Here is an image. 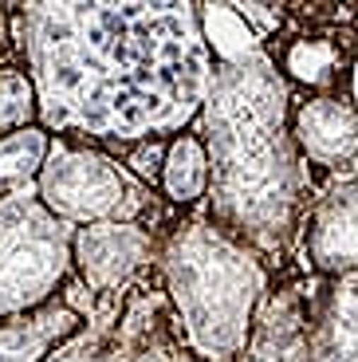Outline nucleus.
I'll list each match as a JSON object with an SVG mask.
<instances>
[{"instance_id":"1","label":"nucleus","mask_w":358,"mask_h":362,"mask_svg":"<svg viewBox=\"0 0 358 362\" xmlns=\"http://www.w3.org/2000/svg\"><path fill=\"white\" fill-rule=\"evenodd\" d=\"M8 36L55 138L170 142L201 118L216 71L201 4H8Z\"/></svg>"},{"instance_id":"2","label":"nucleus","mask_w":358,"mask_h":362,"mask_svg":"<svg viewBox=\"0 0 358 362\" xmlns=\"http://www.w3.org/2000/svg\"><path fill=\"white\" fill-rule=\"evenodd\" d=\"M209 154V213L260 260H284L304 217V165L291 138V87L276 55L216 64L201 107Z\"/></svg>"},{"instance_id":"3","label":"nucleus","mask_w":358,"mask_h":362,"mask_svg":"<svg viewBox=\"0 0 358 362\" xmlns=\"http://www.w3.org/2000/svg\"><path fill=\"white\" fill-rule=\"evenodd\" d=\"M158 264L189 354L197 362L241 358L260 299L268 296V264L209 217L173 225Z\"/></svg>"},{"instance_id":"4","label":"nucleus","mask_w":358,"mask_h":362,"mask_svg":"<svg viewBox=\"0 0 358 362\" xmlns=\"http://www.w3.org/2000/svg\"><path fill=\"white\" fill-rule=\"evenodd\" d=\"M75 228L59 221L36 193L0 197V319L24 315L55 299L67 280Z\"/></svg>"},{"instance_id":"5","label":"nucleus","mask_w":358,"mask_h":362,"mask_svg":"<svg viewBox=\"0 0 358 362\" xmlns=\"http://www.w3.org/2000/svg\"><path fill=\"white\" fill-rule=\"evenodd\" d=\"M36 197L71 228L99 221H130V177L110 154L75 138H55L36 177Z\"/></svg>"},{"instance_id":"6","label":"nucleus","mask_w":358,"mask_h":362,"mask_svg":"<svg viewBox=\"0 0 358 362\" xmlns=\"http://www.w3.org/2000/svg\"><path fill=\"white\" fill-rule=\"evenodd\" d=\"M158 252L154 233H146L138 221H99V225L75 228L71 240V264L79 280L95 296H115Z\"/></svg>"},{"instance_id":"7","label":"nucleus","mask_w":358,"mask_h":362,"mask_svg":"<svg viewBox=\"0 0 358 362\" xmlns=\"http://www.w3.org/2000/svg\"><path fill=\"white\" fill-rule=\"evenodd\" d=\"M236 362H311V308L299 284L268 288Z\"/></svg>"},{"instance_id":"8","label":"nucleus","mask_w":358,"mask_h":362,"mask_svg":"<svg viewBox=\"0 0 358 362\" xmlns=\"http://www.w3.org/2000/svg\"><path fill=\"white\" fill-rule=\"evenodd\" d=\"M291 138L299 158L323 170H354L358 165V110L339 95H315L291 107Z\"/></svg>"},{"instance_id":"9","label":"nucleus","mask_w":358,"mask_h":362,"mask_svg":"<svg viewBox=\"0 0 358 362\" xmlns=\"http://www.w3.org/2000/svg\"><path fill=\"white\" fill-rule=\"evenodd\" d=\"M307 256L323 276L358 272V173L323 189L307 221Z\"/></svg>"},{"instance_id":"10","label":"nucleus","mask_w":358,"mask_h":362,"mask_svg":"<svg viewBox=\"0 0 358 362\" xmlns=\"http://www.w3.org/2000/svg\"><path fill=\"white\" fill-rule=\"evenodd\" d=\"M83 327L87 319L63 299H47L36 311L0 319V362H44Z\"/></svg>"},{"instance_id":"11","label":"nucleus","mask_w":358,"mask_h":362,"mask_svg":"<svg viewBox=\"0 0 358 362\" xmlns=\"http://www.w3.org/2000/svg\"><path fill=\"white\" fill-rule=\"evenodd\" d=\"M311 362H358V272L331 276L311 311Z\"/></svg>"},{"instance_id":"12","label":"nucleus","mask_w":358,"mask_h":362,"mask_svg":"<svg viewBox=\"0 0 358 362\" xmlns=\"http://www.w3.org/2000/svg\"><path fill=\"white\" fill-rule=\"evenodd\" d=\"M158 181L173 205H197L209 193V154H205V142L193 130L170 138Z\"/></svg>"},{"instance_id":"13","label":"nucleus","mask_w":358,"mask_h":362,"mask_svg":"<svg viewBox=\"0 0 358 362\" xmlns=\"http://www.w3.org/2000/svg\"><path fill=\"white\" fill-rule=\"evenodd\" d=\"M47 150H52V134L44 127H28L0 138V197L24 193L44 170Z\"/></svg>"},{"instance_id":"14","label":"nucleus","mask_w":358,"mask_h":362,"mask_svg":"<svg viewBox=\"0 0 358 362\" xmlns=\"http://www.w3.org/2000/svg\"><path fill=\"white\" fill-rule=\"evenodd\" d=\"M201 32H205V44L216 64H241V59L268 52L256 40V32L244 24L236 4H201Z\"/></svg>"},{"instance_id":"15","label":"nucleus","mask_w":358,"mask_h":362,"mask_svg":"<svg viewBox=\"0 0 358 362\" xmlns=\"http://www.w3.org/2000/svg\"><path fill=\"white\" fill-rule=\"evenodd\" d=\"M342 64V52L335 47L331 36H299L287 40V47L279 52L276 67L284 79H296L304 87H327L335 79Z\"/></svg>"},{"instance_id":"16","label":"nucleus","mask_w":358,"mask_h":362,"mask_svg":"<svg viewBox=\"0 0 358 362\" xmlns=\"http://www.w3.org/2000/svg\"><path fill=\"white\" fill-rule=\"evenodd\" d=\"M40 127V99L36 83L24 67L4 64L0 67V138L16 134V130Z\"/></svg>"},{"instance_id":"17","label":"nucleus","mask_w":358,"mask_h":362,"mask_svg":"<svg viewBox=\"0 0 358 362\" xmlns=\"http://www.w3.org/2000/svg\"><path fill=\"white\" fill-rule=\"evenodd\" d=\"M134 335V323L122 327V339L110 335L107 327H83L79 335H71L59 351H52L44 362H122L126 346Z\"/></svg>"},{"instance_id":"18","label":"nucleus","mask_w":358,"mask_h":362,"mask_svg":"<svg viewBox=\"0 0 358 362\" xmlns=\"http://www.w3.org/2000/svg\"><path fill=\"white\" fill-rule=\"evenodd\" d=\"M122 362H197V358H193L189 346L181 343V339H173L166 327H154V331H138L134 327Z\"/></svg>"},{"instance_id":"19","label":"nucleus","mask_w":358,"mask_h":362,"mask_svg":"<svg viewBox=\"0 0 358 362\" xmlns=\"http://www.w3.org/2000/svg\"><path fill=\"white\" fill-rule=\"evenodd\" d=\"M236 12H241L244 24L256 32L260 44L268 36H276V28L284 24V8H276V4H236Z\"/></svg>"},{"instance_id":"20","label":"nucleus","mask_w":358,"mask_h":362,"mask_svg":"<svg viewBox=\"0 0 358 362\" xmlns=\"http://www.w3.org/2000/svg\"><path fill=\"white\" fill-rule=\"evenodd\" d=\"M350 103H354V110H358V52H354V59H350Z\"/></svg>"},{"instance_id":"21","label":"nucleus","mask_w":358,"mask_h":362,"mask_svg":"<svg viewBox=\"0 0 358 362\" xmlns=\"http://www.w3.org/2000/svg\"><path fill=\"white\" fill-rule=\"evenodd\" d=\"M4 32H8V4H0V55H4Z\"/></svg>"}]
</instances>
